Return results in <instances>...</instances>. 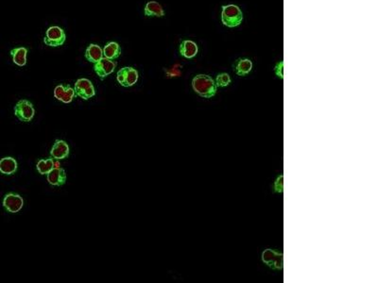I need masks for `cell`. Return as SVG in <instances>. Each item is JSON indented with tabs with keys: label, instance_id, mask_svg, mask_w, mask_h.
<instances>
[{
	"label": "cell",
	"instance_id": "6da1fadb",
	"mask_svg": "<svg viewBox=\"0 0 378 283\" xmlns=\"http://www.w3.org/2000/svg\"><path fill=\"white\" fill-rule=\"evenodd\" d=\"M193 90L202 97L211 98L216 93L214 79L207 75H197L192 80Z\"/></svg>",
	"mask_w": 378,
	"mask_h": 283
},
{
	"label": "cell",
	"instance_id": "7a4b0ae2",
	"mask_svg": "<svg viewBox=\"0 0 378 283\" xmlns=\"http://www.w3.org/2000/svg\"><path fill=\"white\" fill-rule=\"evenodd\" d=\"M243 20V13L236 5H227L222 7V21L228 27L240 26Z\"/></svg>",
	"mask_w": 378,
	"mask_h": 283
},
{
	"label": "cell",
	"instance_id": "3957f363",
	"mask_svg": "<svg viewBox=\"0 0 378 283\" xmlns=\"http://www.w3.org/2000/svg\"><path fill=\"white\" fill-rule=\"evenodd\" d=\"M66 35L64 30L60 26H53L48 28L44 43L52 47H58L66 43Z\"/></svg>",
	"mask_w": 378,
	"mask_h": 283
},
{
	"label": "cell",
	"instance_id": "277c9868",
	"mask_svg": "<svg viewBox=\"0 0 378 283\" xmlns=\"http://www.w3.org/2000/svg\"><path fill=\"white\" fill-rule=\"evenodd\" d=\"M14 112L19 120L28 123L34 117V106L28 99H21L16 104Z\"/></svg>",
	"mask_w": 378,
	"mask_h": 283
},
{
	"label": "cell",
	"instance_id": "5b68a950",
	"mask_svg": "<svg viewBox=\"0 0 378 283\" xmlns=\"http://www.w3.org/2000/svg\"><path fill=\"white\" fill-rule=\"evenodd\" d=\"M116 80L123 87L129 88L134 85L138 80V71L134 67L127 66L118 70L116 74Z\"/></svg>",
	"mask_w": 378,
	"mask_h": 283
},
{
	"label": "cell",
	"instance_id": "8992f818",
	"mask_svg": "<svg viewBox=\"0 0 378 283\" xmlns=\"http://www.w3.org/2000/svg\"><path fill=\"white\" fill-rule=\"evenodd\" d=\"M75 94L84 100H88L96 95V89L91 80L88 78L78 79L74 85Z\"/></svg>",
	"mask_w": 378,
	"mask_h": 283
},
{
	"label": "cell",
	"instance_id": "52a82bcc",
	"mask_svg": "<svg viewBox=\"0 0 378 283\" xmlns=\"http://www.w3.org/2000/svg\"><path fill=\"white\" fill-rule=\"evenodd\" d=\"M2 206L8 213L16 214L24 206V199L16 193H8L3 198Z\"/></svg>",
	"mask_w": 378,
	"mask_h": 283
},
{
	"label": "cell",
	"instance_id": "ba28073f",
	"mask_svg": "<svg viewBox=\"0 0 378 283\" xmlns=\"http://www.w3.org/2000/svg\"><path fill=\"white\" fill-rule=\"evenodd\" d=\"M118 63L110 59L102 58V60L96 62L94 65V70L96 74L100 77L102 80L105 79L108 76H110L114 73V69L116 68Z\"/></svg>",
	"mask_w": 378,
	"mask_h": 283
},
{
	"label": "cell",
	"instance_id": "9c48e42d",
	"mask_svg": "<svg viewBox=\"0 0 378 283\" xmlns=\"http://www.w3.org/2000/svg\"><path fill=\"white\" fill-rule=\"evenodd\" d=\"M262 261L272 269H283V254L274 249H266L262 253Z\"/></svg>",
	"mask_w": 378,
	"mask_h": 283
},
{
	"label": "cell",
	"instance_id": "30bf717a",
	"mask_svg": "<svg viewBox=\"0 0 378 283\" xmlns=\"http://www.w3.org/2000/svg\"><path fill=\"white\" fill-rule=\"evenodd\" d=\"M75 96H76L75 90L69 84L66 86L60 84V85L56 86L54 89V97L62 101V103H71L73 99L75 98Z\"/></svg>",
	"mask_w": 378,
	"mask_h": 283
},
{
	"label": "cell",
	"instance_id": "8fae6325",
	"mask_svg": "<svg viewBox=\"0 0 378 283\" xmlns=\"http://www.w3.org/2000/svg\"><path fill=\"white\" fill-rule=\"evenodd\" d=\"M46 180L52 186H62L66 182V170L62 167H55L52 171L46 174Z\"/></svg>",
	"mask_w": 378,
	"mask_h": 283
},
{
	"label": "cell",
	"instance_id": "7c38bea8",
	"mask_svg": "<svg viewBox=\"0 0 378 283\" xmlns=\"http://www.w3.org/2000/svg\"><path fill=\"white\" fill-rule=\"evenodd\" d=\"M52 159L56 161H60L68 158L69 146L68 143L64 140H56L50 150Z\"/></svg>",
	"mask_w": 378,
	"mask_h": 283
},
{
	"label": "cell",
	"instance_id": "4fadbf2b",
	"mask_svg": "<svg viewBox=\"0 0 378 283\" xmlns=\"http://www.w3.org/2000/svg\"><path fill=\"white\" fill-rule=\"evenodd\" d=\"M18 162L12 157H4L0 160V173L3 175H14L18 171Z\"/></svg>",
	"mask_w": 378,
	"mask_h": 283
},
{
	"label": "cell",
	"instance_id": "5bb4252c",
	"mask_svg": "<svg viewBox=\"0 0 378 283\" xmlns=\"http://www.w3.org/2000/svg\"><path fill=\"white\" fill-rule=\"evenodd\" d=\"M180 54L186 59H192L198 54L197 43L190 40H184L180 44Z\"/></svg>",
	"mask_w": 378,
	"mask_h": 283
},
{
	"label": "cell",
	"instance_id": "9a60e30c",
	"mask_svg": "<svg viewBox=\"0 0 378 283\" xmlns=\"http://www.w3.org/2000/svg\"><path fill=\"white\" fill-rule=\"evenodd\" d=\"M102 58H104L102 48L96 43H90L86 50V60L90 62L96 63L98 60H102Z\"/></svg>",
	"mask_w": 378,
	"mask_h": 283
},
{
	"label": "cell",
	"instance_id": "2e32d148",
	"mask_svg": "<svg viewBox=\"0 0 378 283\" xmlns=\"http://www.w3.org/2000/svg\"><path fill=\"white\" fill-rule=\"evenodd\" d=\"M234 71L238 76L244 77L248 75L252 68V62L249 59H238L234 61Z\"/></svg>",
	"mask_w": 378,
	"mask_h": 283
},
{
	"label": "cell",
	"instance_id": "e0dca14e",
	"mask_svg": "<svg viewBox=\"0 0 378 283\" xmlns=\"http://www.w3.org/2000/svg\"><path fill=\"white\" fill-rule=\"evenodd\" d=\"M144 14L146 16H156V17H163L164 16V10L162 6L156 1L148 2L144 8Z\"/></svg>",
	"mask_w": 378,
	"mask_h": 283
},
{
	"label": "cell",
	"instance_id": "ac0fdd59",
	"mask_svg": "<svg viewBox=\"0 0 378 283\" xmlns=\"http://www.w3.org/2000/svg\"><path fill=\"white\" fill-rule=\"evenodd\" d=\"M121 55L120 45L116 42H109L106 43L104 48V57L110 59V60H116L118 59Z\"/></svg>",
	"mask_w": 378,
	"mask_h": 283
},
{
	"label": "cell",
	"instance_id": "d6986e66",
	"mask_svg": "<svg viewBox=\"0 0 378 283\" xmlns=\"http://www.w3.org/2000/svg\"><path fill=\"white\" fill-rule=\"evenodd\" d=\"M10 56L12 61L18 66H25L26 63L28 49L26 47H16L10 50Z\"/></svg>",
	"mask_w": 378,
	"mask_h": 283
},
{
	"label": "cell",
	"instance_id": "ffe728a7",
	"mask_svg": "<svg viewBox=\"0 0 378 283\" xmlns=\"http://www.w3.org/2000/svg\"><path fill=\"white\" fill-rule=\"evenodd\" d=\"M53 168H54L53 159H41L37 162V164H36V169L41 175H46L48 172L52 171Z\"/></svg>",
	"mask_w": 378,
	"mask_h": 283
},
{
	"label": "cell",
	"instance_id": "44dd1931",
	"mask_svg": "<svg viewBox=\"0 0 378 283\" xmlns=\"http://www.w3.org/2000/svg\"><path fill=\"white\" fill-rule=\"evenodd\" d=\"M231 83V77L227 73H222L220 74L216 79V84L220 87H226Z\"/></svg>",
	"mask_w": 378,
	"mask_h": 283
},
{
	"label": "cell",
	"instance_id": "7402d4cb",
	"mask_svg": "<svg viewBox=\"0 0 378 283\" xmlns=\"http://www.w3.org/2000/svg\"><path fill=\"white\" fill-rule=\"evenodd\" d=\"M283 70L284 61H280V62H278V63L276 64V66H275L274 68V71L275 74H276V76H277V77H280V78H282V79H283L284 78Z\"/></svg>",
	"mask_w": 378,
	"mask_h": 283
},
{
	"label": "cell",
	"instance_id": "603a6c76",
	"mask_svg": "<svg viewBox=\"0 0 378 283\" xmlns=\"http://www.w3.org/2000/svg\"><path fill=\"white\" fill-rule=\"evenodd\" d=\"M274 189L278 193H283V176H280L275 181Z\"/></svg>",
	"mask_w": 378,
	"mask_h": 283
}]
</instances>
